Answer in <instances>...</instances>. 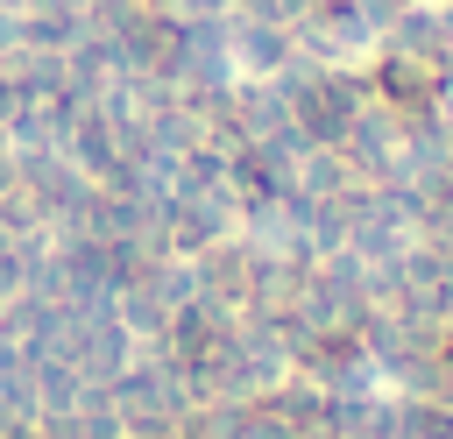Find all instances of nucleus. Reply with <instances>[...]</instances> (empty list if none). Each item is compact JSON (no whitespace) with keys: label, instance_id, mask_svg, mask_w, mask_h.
I'll return each mask as SVG.
<instances>
[{"label":"nucleus","instance_id":"1","mask_svg":"<svg viewBox=\"0 0 453 439\" xmlns=\"http://www.w3.org/2000/svg\"><path fill=\"white\" fill-rule=\"evenodd\" d=\"M255 7V21H304L319 0H248Z\"/></svg>","mask_w":453,"mask_h":439}]
</instances>
